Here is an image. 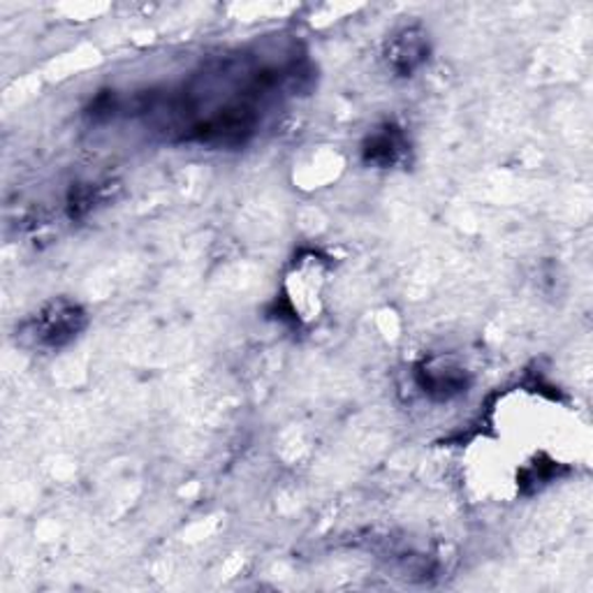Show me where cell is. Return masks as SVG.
Masks as SVG:
<instances>
[{
  "mask_svg": "<svg viewBox=\"0 0 593 593\" xmlns=\"http://www.w3.org/2000/svg\"><path fill=\"white\" fill-rule=\"evenodd\" d=\"M83 325H87V315L77 304L54 302L37 315L35 338L40 344L58 348L72 342Z\"/></svg>",
  "mask_w": 593,
  "mask_h": 593,
  "instance_id": "cell-1",
  "label": "cell"
},
{
  "mask_svg": "<svg viewBox=\"0 0 593 593\" xmlns=\"http://www.w3.org/2000/svg\"><path fill=\"white\" fill-rule=\"evenodd\" d=\"M419 388L434 399H452L469 388V376L461 369H425L419 371Z\"/></svg>",
  "mask_w": 593,
  "mask_h": 593,
  "instance_id": "cell-4",
  "label": "cell"
},
{
  "mask_svg": "<svg viewBox=\"0 0 593 593\" xmlns=\"http://www.w3.org/2000/svg\"><path fill=\"white\" fill-rule=\"evenodd\" d=\"M388 63L390 68L401 75L411 77L415 70L425 66L429 58V35L419 26H406L394 33L388 42Z\"/></svg>",
  "mask_w": 593,
  "mask_h": 593,
  "instance_id": "cell-2",
  "label": "cell"
},
{
  "mask_svg": "<svg viewBox=\"0 0 593 593\" xmlns=\"http://www.w3.org/2000/svg\"><path fill=\"white\" fill-rule=\"evenodd\" d=\"M406 156V139L404 133L394 125H385L373 133L365 144V160L376 167H394Z\"/></svg>",
  "mask_w": 593,
  "mask_h": 593,
  "instance_id": "cell-3",
  "label": "cell"
}]
</instances>
